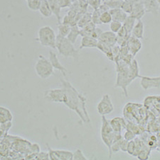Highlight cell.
Wrapping results in <instances>:
<instances>
[{
	"mask_svg": "<svg viewBox=\"0 0 160 160\" xmlns=\"http://www.w3.org/2000/svg\"><path fill=\"white\" fill-rule=\"evenodd\" d=\"M61 84L65 92L63 103L75 111L83 122H90V117L86 109V98L78 92L71 82L61 79Z\"/></svg>",
	"mask_w": 160,
	"mask_h": 160,
	"instance_id": "6da1fadb",
	"label": "cell"
},
{
	"mask_svg": "<svg viewBox=\"0 0 160 160\" xmlns=\"http://www.w3.org/2000/svg\"><path fill=\"white\" fill-rule=\"evenodd\" d=\"M56 48L58 53L65 58H72L73 59H78V50L74 47V44L69 41L66 37L58 35L56 36Z\"/></svg>",
	"mask_w": 160,
	"mask_h": 160,
	"instance_id": "7a4b0ae2",
	"label": "cell"
},
{
	"mask_svg": "<svg viewBox=\"0 0 160 160\" xmlns=\"http://www.w3.org/2000/svg\"><path fill=\"white\" fill-rule=\"evenodd\" d=\"M56 35L53 29L49 26H45L40 28L38 31V41L42 46L49 47L56 49Z\"/></svg>",
	"mask_w": 160,
	"mask_h": 160,
	"instance_id": "3957f363",
	"label": "cell"
},
{
	"mask_svg": "<svg viewBox=\"0 0 160 160\" xmlns=\"http://www.w3.org/2000/svg\"><path fill=\"white\" fill-rule=\"evenodd\" d=\"M35 72L37 75L43 79L49 78L54 74V68L51 63L50 60H48L43 55H39V58L34 66Z\"/></svg>",
	"mask_w": 160,
	"mask_h": 160,
	"instance_id": "277c9868",
	"label": "cell"
},
{
	"mask_svg": "<svg viewBox=\"0 0 160 160\" xmlns=\"http://www.w3.org/2000/svg\"><path fill=\"white\" fill-rule=\"evenodd\" d=\"M115 132L112 128L110 121L105 118V116H102V125H101V138L105 145L108 147L109 150V158L111 159V146L114 141Z\"/></svg>",
	"mask_w": 160,
	"mask_h": 160,
	"instance_id": "5b68a950",
	"label": "cell"
},
{
	"mask_svg": "<svg viewBox=\"0 0 160 160\" xmlns=\"http://www.w3.org/2000/svg\"><path fill=\"white\" fill-rule=\"evenodd\" d=\"M114 111V106L109 94H105L97 105V111L101 116H106Z\"/></svg>",
	"mask_w": 160,
	"mask_h": 160,
	"instance_id": "8992f818",
	"label": "cell"
},
{
	"mask_svg": "<svg viewBox=\"0 0 160 160\" xmlns=\"http://www.w3.org/2000/svg\"><path fill=\"white\" fill-rule=\"evenodd\" d=\"M65 92L63 88L61 89H49L44 92V98L47 101L54 103H63Z\"/></svg>",
	"mask_w": 160,
	"mask_h": 160,
	"instance_id": "52a82bcc",
	"label": "cell"
},
{
	"mask_svg": "<svg viewBox=\"0 0 160 160\" xmlns=\"http://www.w3.org/2000/svg\"><path fill=\"white\" fill-rule=\"evenodd\" d=\"M50 159L51 160H72L73 157V153L71 151L53 150L48 146Z\"/></svg>",
	"mask_w": 160,
	"mask_h": 160,
	"instance_id": "ba28073f",
	"label": "cell"
},
{
	"mask_svg": "<svg viewBox=\"0 0 160 160\" xmlns=\"http://www.w3.org/2000/svg\"><path fill=\"white\" fill-rule=\"evenodd\" d=\"M140 78H141V87L145 90L152 88H160V76L156 77L140 76Z\"/></svg>",
	"mask_w": 160,
	"mask_h": 160,
	"instance_id": "9c48e42d",
	"label": "cell"
},
{
	"mask_svg": "<svg viewBox=\"0 0 160 160\" xmlns=\"http://www.w3.org/2000/svg\"><path fill=\"white\" fill-rule=\"evenodd\" d=\"M127 46L129 49V52L132 55L135 56L137 54L139 51L142 48V42L140 39L135 38V37L130 36L127 42Z\"/></svg>",
	"mask_w": 160,
	"mask_h": 160,
	"instance_id": "30bf717a",
	"label": "cell"
},
{
	"mask_svg": "<svg viewBox=\"0 0 160 160\" xmlns=\"http://www.w3.org/2000/svg\"><path fill=\"white\" fill-rule=\"evenodd\" d=\"M51 63L53 66V68L55 69V70H57L60 71L61 73H62L64 76H66L68 73V70H66V68L64 67L62 64L60 62L59 60L57 57V55L56 53L52 51V50H50L49 51V59Z\"/></svg>",
	"mask_w": 160,
	"mask_h": 160,
	"instance_id": "8fae6325",
	"label": "cell"
},
{
	"mask_svg": "<svg viewBox=\"0 0 160 160\" xmlns=\"http://www.w3.org/2000/svg\"><path fill=\"white\" fill-rule=\"evenodd\" d=\"M145 13L146 10L145 6H144L142 1L141 0V1H138L133 3L132 12L130 15L135 17L137 20H140L143 17Z\"/></svg>",
	"mask_w": 160,
	"mask_h": 160,
	"instance_id": "7c38bea8",
	"label": "cell"
},
{
	"mask_svg": "<svg viewBox=\"0 0 160 160\" xmlns=\"http://www.w3.org/2000/svg\"><path fill=\"white\" fill-rule=\"evenodd\" d=\"M98 41H102L110 45V47H113L117 44V35L111 31L103 32Z\"/></svg>",
	"mask_w": 160,
	"mask_h": 160,
	"instance_id": "4fadbf2b",
	"label": "cell"
},
{
	"mask_svg": "<svg viewBox=\"0 0 160 160\" xmlns=\"http://www.w3.org/2000/svg\"><path fill=\"white\" fill-rule=\"evenodd\" d=\"M110 123L115 132H122L124 129H126L127 122L125 119L121 117H115L110 121Z\"/></svg>",
	"mask_w": 160,
	"mask_h": 160,
	"instance_id": "5bb4252c",
	"label": "cell"
},
{
	"mask_svg": "<svg viewBox=\"0 0 160 160\" xmlns=\"http://www.w3.org/2000/svg\"><path fill=\"white\" fill-rule=\"evenodd\" d=\"M144 6H145L146 12L157 15L159 13L160 5L157 0H142Z\"/></svg>",
	"mask_w": 160,
	"mask_h": 160,
	"instance_id": "9a60e30c",
	"label": "cell"
},
{
	"mask_svg": "<svg viewBox=\"0 0 160 160\" xmlns=\"http://www.w3.org/2000/svg\"><path fill=\"white\" fill-rule=\"evenodd\" d=\"M98 42V39L93 38L91 36H83L79 49L95 48H97Z\"/></svg>",
	"mask_w": 160,
	"mask_h": 160,
	"instance_id": "2e32d148",
	"label": "cell"
},
{
	"mask_svg": "<svg viewBox=\"0 0 160 160\" xmlns=\"http://www.w3.org/2000/svg\"><path fill=\"white\" fill-rule=\"evenodd\" d=\"M97 48L99 50H100L103 54H105L106 57L108 58L109 60L114 62L115 60H114L113 52H112V47H110V45H108V44H106L102 41H98V45H97Z\"/></svg>",
	"mask_w": 160,
	"mask_h": 160,
	"instance_id": "e0dca14e",
	"label": "cell"
},
{
	"mask_svg": "<svg viewBox=\"0 0 160 160\" xmlns=\"http://www.w3.org/2000/svg\"><path fill=\"white\" fill-rule=\"evenodd\" d=\"M109 12L112 15L113 20L117 21L123 23L127 17V14L125 13L121 8H117V9H112L109 10Z\"/></svg>",
	"mask_w": 160,
	"mask_h": 160,
	"instance_id": "ac0fdd59",
	"label": "cell"
},
{
	"mask_svg": "<svg viewBox=\"0 0 160 160\" xmlns=\"http://www.w3.org/2000/svg\"><path fill=\"white\" fill-rule=\"evenodd\" d=\"M131 36L139 39H142L144 37V23L141 19L137 20V22L132 28Z\"/></svg>",
	"mask_w": 160,
	"mask_h": 160,
	"instance_id": "d6986e66",
	"label": "cell"
},
{
	"mask_svg": "<svg viewBox=\"0 0 160 160\" xmlns=\"http://www.w3.org/2000/svg\"><path fill=\"white\" fill-rule=\"evenodd\" d=\"M49 4L53 14L58 19V22L61 23V7L59 4L58 0H47Z\"/></svg>",
	"mask_w": 160,
	"mask_h": 160,
	"instance_id": "ffe728a7",
	"label": "cell"
},
{
	"mask_svg": "<svg viewBox=\"0 0 160 160\" xmlns=\"http://www.w3.org/2000/svg\"><path fill=\"white\" fill-rule=\"evenodd\" d=\"M13 116L11 111L4 106H0V124L8 121H12Z\"/></svg>",
	"mask_w": 160,
	"mask_h": 160,
	"instance_id": "44dd1931",
	"label": "cell"
},
{
	"mask_svg": "<svg viewBox=\"0 0 160 160\" xmlns=\"http://www.w3.org/2000/svg\"><path fill=\"white\" fill-rule=\"evenodd\" d=\"M39 12L45 18H49L53 15L51 9L47 0H42L41 7L39 9Z\"/></svg>",
	"mask_w": 160,
	"mask_h": 160,
	"instance_id": "7402d4cb",
	"label": "cell"
},
{
	"mask_svg": "<svg viewBox=\"0 0 160 160\" xmlns=\"http://www.w3.org/2000/svg\"><path fill=\"white\" fill-rule=\"evenodd\" d=\"M79 36H81V29L78 27V25L71 26V31L69 32L67 38L72 43L75 44L77 41V38Z\"/></svg>",
	"mask_w": 160,
	"mask_h": 160,
	"instance_id": "603a6c76",
	"label": "cell"
},
{
	"mask_svg": "<svg viewBox=\"0 0 160 160\" xmlns=\"http://www.w3.org/2000/svg\"><path fill=\"white\" fill-rule=\"evenodd\" d=\"M136 21H137V19H136L135 17H132L131 15H129L127 16L126 19H125L124 22L122 23V25H123L125 28L126 29L127 31L130 34H131L132 28L136 23Z\"/></svg>",
	"mask_w": 160,
	"mask_h": 160,
	"instance_id": "cb8c5ba5",
	"label": "cell"
},
{
	"mask_svg": "<svg viewBox=\"0 0 160 160\" xmlns=\"http://www.w3.org/2000/svg\"><path fill=\"white\" fill-rule=\"evenodd\" d=\"M92 21V14L90 13H85L82 15V17L80 18L78 21L77 25L78 26L79 28H83L85 26H86L88 23Z\"/></svg>",
	"mask_w": 160,
	"mask_h": 160,
	"instance_id": "d4e9b609",
	"label": "cell"
},
{
	"mask_svg": "<svg viewBox=\"0 0 160 160\" xmlns=\"http://www.w3.org/2000/svg\"><path fill=\"white\" fill-rule=\"evenodd\" d=\"M71 26H69L66 23H58V35H60L63 37H67L68 35L69 32L71 31Z\"/></svg>",
	"mask_w": 160,
	"mask_h": 160,
	"instance_id": "484cf974",
	"label": "cell"
},
{
	"mask_svg": "<svg viewBox=\"0 0 160 160\" xmlns=\"http://www.w3.org/2000/svg\"><path fill=\"white\" fill-rule=\"evenodd\" d=\"M41 2L42 0H30L27 2V7L29 9L36 12V11H39Z\"/></svg>",
	"mask_w": 160,
	"mask_h": 160,
	"instance_id": "4316f807",
	"label": "cell"
},
{
	"mask_svg": "<svg viewBox=\"0 0 160 160\" xmlns=\"http://www.w3.org/2000/svg\"><path fill=\"white\" fill-rule=\"evenodd\" d=\"M103 12H104L101 10L100 8H98V9H95L94 12H93L92 21L95 23V25L102 24V23H101V21H100V15Z\"/></svg>",
	"mask_w": 160,
	"mask_h": 160,
	"instance_id": "83f0119b",
	"label": "cell"
},
{
	"mask_svg": "<svg viewBox=\"0 0 160 160\" xmlns=\"http://www.w3.org/2000/svg\"><path fill=\"white\" fill-rule=\"evenodd\" d=\"M112 21H113V17H112V15L109 11H106V12H104L101 14V23H103V24H108V23H110Z\"/></svg>",
	"mask_w": 160,
	"mask_h": 160,
	"instance_id": "f1b7e54d",
	"label": "cell"
},
{
	"mask_svg": "<svg viewBox=\"0 0 160 160\" xmlns=\"http://www.w3.org/2000/svg\"><path fill=\"white\" fill-rule=\"evenodd\" d=\"M132 7H133V3L132 2L128 1V0H122L120 8L125 13H127V14H131L132 10Z\"/></svg>",
	"mask_w": 160,
	"mask_h": 160,
	"instance_id": "f546056e",
	"label": "cell"
},
{
	"mask_svg": "<svg viewBox=\"0 0 160 160\" xmlns=\"http://www.w3.org/2000/svg\"><path fill=\"white\" fill-rule=\"evenodd\" d=\"M122 0H108L104 2L107 6L109 7V9H117V8H120L122 5Z\"/></svg>",
	"mask_w": 160,
	"mask_h": 160,
	"instance_id": "4dcf8cb0",
	"label": "cell"
},
{
	"mask_svg": "<svg viewBox=\"0 0 160 160\" xmlns=\"http://www.w3.org/2000/svg\"><path fill=\"white\" fill-rule=\"evenodd\" d=\"M122 27V23L120 22V21L113 20L110 23V31H113L115 33H118V31L120 30Z\"/></svg>",
	"mask_w": 160,
	"mask_h": 160,
	"instance_id": "1f68e13d",
	"label": "cell"
},
{
	"mask_svg": "<svg viewBox=\"0 0 160 160\" xmlns=\"http://www.w3.org/2000/svg\"><path fill=\"white\" fill-rule=\"evenodd\" d=\"M73 160H87L88 159L84 155V154L81 150L78 149V150L75 151V152H73Z\"/></svg>",
	"mask_w": 160,
	"mask_h": 160,
	"instance_id": "d6a6232c",
	"label": "cell"
},
{
	"mask_svg": "<svg viewBox=\"0 0 160 160\" xmlns=\"http://www.w3.org/2000/svg\"><path fill=\"white\" fill-rule=\"evenodd\" d=\"M137 158L141 160H145V159H147L149 157V150H147L145 148H143L141 150L140 152L137 154Z\"/></svg>",
	"mask_w": 160,
	"mask_h": 160,
	"instance_id": "836d02e7",
	"label": "cell"
},
{
	"mask_svg": "<svg viewBox=\"0 0 160 160\" xmlns=\"http://www.w3.org/2000/svg\"><path fill=\"white\" fill-rule=\"evenodd\" d=\"M127 152L129 154H130V155L134 156L135 152V141H133L132 140L128 142Z\"/></svg>",
	"mask_w": 160,
	"mask_h": 160,
	"instance_id": "e575fe53",
	"label": "cell"
},
{
	"mask_svg": "<svg viewBox=\"0 0 160 160\" xmlns=\"http://www.w3.org/2000/svg\"><path fill=\"white\" fill-rule=\"evenodd\" d=\"M35 159H39V160L50 159L49 152H39L36 155Z\"/></svg>",
	"mask_w": 160,
	"mask_h": 160,
	"instance_id": "d590c367",
	"label": "cell"
},
{
	"mask_svg": "<svg viewBox=\"0 0 160 160\" xmlns=\"http://www.w3.org/2000/svg\"><path fill=\"white\" fill-rule=\"evenodd\" d=\"M88 3L95 10L100 7L101 0H88Z\"/></svg>",
	"mask_w": 160,
	"mask_h": 160,
	"instance_id": "8d00e7d4",
	"label": "cell"
},
{
	"mask_svg": "<svg viewBox=\"0 0 160 160\" xmlns=\"http://www.w3.org/2000/svg\"><path fill=\"white\" fill-rule=\"evenodd\" d=\"M128 142H129V141L125 140L124 138H122L120 140V147L121 151L125 152H127Z\"/></svg>",
	"mask_w": 160,
	"mask_h": 160,
	"instance_id": "74e56055",
	"label": "cell"
},
{
	"mask_svg": "<svg viewBox=\"0 0 160 160\" xmlns=\"http://www.w3.org/2000/svg\"><path fill=\"white\" fill-rule=\"evenodd\" d=\"M135 135H136L135 134V133L132 132L131 131V130H127L126 132H125L123 138H124L126 140L130 141V140H132L135 139Z\"/></svg>",
	"mask_w": 160,
	"mask_h": 160,
	"instance_id": "f35d334b",
	"label": "cell"
},
{
	"mask_svg": "<svg viewBox=\"0 0 160 160\" xmlns=\"http://www.w3.org/2000/svg\"><path fill=\"white\" fill-rule=\"evenodd\" d=\"M103 32V31L101 30L100 28L96 27L95 28V30L93 31V33L91 34V37H93V38H96V39L98 40V39H99V38H100V35H101V34H102Z\"/></svg>",
	"mask_w": 160,
	"mask_h": 160,
	"instance_id": "ab89813d",
	"label": "cell"
},
{
	"mask_svg": "<svg viewBox=\"0 0 160 160\" xmlns=\"http://www.w3.org/2000/svg\"><path fill=\"white\" fill-rule=\"evenodd\" d=\"M31 148V151L32 154H37L40 152L39 145H38V144H36V143L32 144V145H31V148Z\"/></svg>",
	"mask_w": 160,
	"mask_h": 160,
	"instance_id": "60d3db41",
	"label": "cell"
},
{
	"mask_svg": "<svg viewBox=\"0 0 160 160\" xmlns=\"http://www.w3.org/2000/svg\"><path fill=\"white\" fill-rule=\"evenodd\" d=\"M59 2V4L61 8H66L71 7V0H58Z\"/></svg>",
	"mask_w": 160,
	"mask_h": 160,
	"instance_id": "b9f144b4",
	"label": "cell"
},
{
	"mask_svg": "<svg viewBox=\"0 0 160 160\" xmlns=\"http://www.w3.org/2000/svg\"><path fill=\"white\" fill-rule=\"evenodd\" d=\"M157 2H158V4L160 5V0H157Z\"/></svg>",
	"mask_w": 160,
	"mask_h": 160,
	"instance_id": "7bdbcfd3",
	"label": "cell"
},
{
	"mask_svg": "<svg viewBox=\"0 0 160 160\" xmlns=\"http://www.w3.org/2000/svg\"><path fill=\"white\" fill-rule=\"evenodd\" d=\"M76 1H77V0H71V2H76Z\"/></svg>",
	"mask_w": 160,
	"mask_h": 160,
	"instance_id": "ee69618b",
	"label": "cell"
},
{
	"mask_svg": "<svg viewBox=\"0 0 160 160\" xmlns=\"http://www.w3.org/2000/svg\"><path fill=\"white\" fill-rule=\"evenodd\" d=\"M26 2H29V1H30V0H26Z\"/></svg>",
	"mask_w": 160,
	"mask_h": 160,
	"instance_id": "f6af8a7d",
	"label": "cell"
}]
</instances>
